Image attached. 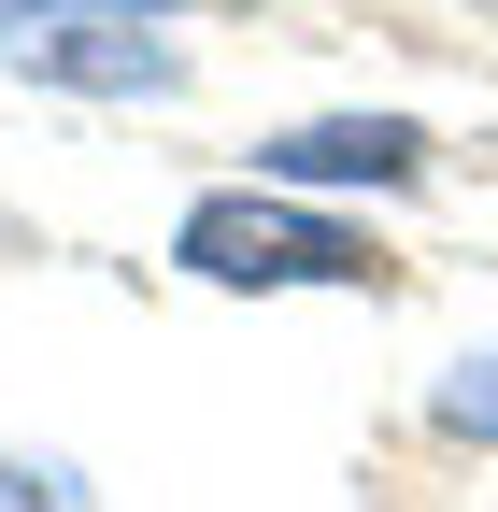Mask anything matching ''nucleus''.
Segmentation results:
<instances>
[{"label": "nucleus", "mask_w": 498, "mask_h": 512, "mask_svg": "<svg viewBox=\"0 0 498 512\" xmlns=\"http://www.w3.org/2000/svg\"><path fill=\"white\" fill-rule=\"evenodd\" d=\"M43 86H171V43H143V29H43V43H15Z\"/></svg>", "instance_id": "7ed1b4c3"}, {"label": "nucleus", "mask_w": 498, "mask_h": 512, "mask_svg": "<svg viewBox=\"0 0 498 512\" xmlns=\"http://www.w3.org/2000/svg\"><path fill=\"white\" fill-rule=\"evenodd\" d=\"M171 256H185L200 285H370V271H385L356 228L299 214V200H257V185H242V200H200Z\"/></svg>", "instance_id": "f257e3e1"}, {"label": "nucleus", "mask_w": 498, "mask_h": 512, "mask_svg": "<svg viewBox=\"0 0 498 512\" xmlns=\"http://www.w3.org/2000/svg\"><path fill=\"white\" fill-rule=\"evenodd\" d=\"M442 427H470V441H498V356H470V370L442 384Z\"/></svg>", "instance_id": "20e7f679"}, {"label": "nucleus", "mask_w": 498, "mask_h": 512, "mask_svg": "<svg viewBox=\"0 0 498 512\" xmlns=\"http://www.w3.org/2000/svg\"><path fill=\"white\" fill-rule=\"evenodd\" d=\"M0 512H72V498H57V470H0Z\"/></svg>", "instance_id": "39448f33"}, {"label": "nucleus", "mask_w": 498, "mask_h": 512, "mask_svg": "<svg viewBox=\"0 0 498 512\" xmlns=\"http://www.w3.org/2000/svg\"><path fill=\"white\" fill-rule=\"evenodd\" d=\"M0 15H15V0H0ZM143 15H171V0H143Z\"/></svg>", "instance_id": "423d86ee"}, {"label": "nucleus", "mask_w": 498, "mask_h": 512, "mask_svg": "<svg viewBox=\"0 0 498 512\" xmlns=\"http://www.w3.org/2000/svg\"><path fill=\"white\" fill-rule=\"evenodd\" d=\"M413 157H427L413 114H314V128H271L257 143L271 185H413Z\"/></svg>", "instance_id": "f03ea898"}]
</instances>
